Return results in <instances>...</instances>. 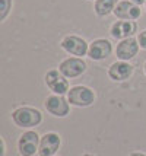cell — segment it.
<instances>
[{"label": "cell", "mask_w": 146, "mask_h": 156, "mask_svg": "<svg viewBox=\"0 0 146 156\" xmlns=\"http://www.w3.org/2000/svg\"><path fill=\"white\" fill-rule=\"evenodd\" d=\"M12 120L18 127L29 129V127L38 126L42 121V115L38 109L31 108V107H21L12 112Z\"/></svg>", "instance_id": "6da1fadb"}, {"label": "cell", "mask_w": 146, "mask_h": 156, "mask_svg": "<svg viewBox=\"0 0 146 156\" xmlns=\"http://www.w3.org/2000/svg\"><path fill=\"white\" fill-rule=\"evenodd\" d=\"M67 99H69L70 105L85 108V107H89L94 104L95 92L91 88H86V86H73L67 92Z\"/></svg>", "instance_id": "7a4b0ae2"}, {"label": "cell", "mask_w": 146, "mask_h": 156, "mask_svg": "<svg viewBox=\"0 0 146 156\" xmlns=\"http://www.w3.org/2000/svg\"><path fill=\"white\" fill-rule=\"evenodd\" d=\"M59 70L67 79H73V77H77V76H80L82 73H85L86 63H85V60L82 57H70V58L63 60L59 64Z\"/></svg>", "instance_id": "3957f363"}, {"label": "cell", "mask_w": 146, "mask_h": 156, "mask_svg": "<svg viewBox=\"0 0 146 156\" xmlns=\"http://www.w3.org/2000/svg\"><path fill=\"white\" fill-rule=\"evenodd\" d=\"M60 45L64 51H67L69 54L77 55V57H84V55L88 54L89 51V47H88V42L77 37V35H67L64 37L60 42Z\"/></svg>", "instance_id": "277c9868"}, {"label": "cell", "mask_w": 146, "mask_h": 156, "mask_svg": "<svg viewBox=\"0 0 146 156\" xmlns=\"http://www.w3.org/2000/svg\"><path fill=\"white\" fill-rule=\"evenodd\" d=\"M45 83L50 88L51 92H54L56 95H64L67 94L69 89V80L66 76L60 73V70H50L45 75Z\"/></svg>", "instance_id": "5b68a950"}, {"label": "cell", "mask_w": 146, "mask_h": 156, "mask_svg": "<svg viewBox=\"0 0 146 156\" xmlns=\"http://www.w3.org/2000/svg\"><path fill=\"white\" fill-rule=\"evenodd\" d=\"M70 102L63 95H50L45 99V109L54 117H66L70 111Z\"/></svg>", "instance_id": "8992f818"}, {"label": "cell", "mask_w": 146, "mask_h": 156, "mask_svg": "<svg viewBox=\"0 0 146 156\" xmlns=\"http://www.w3.org/2000/svg\"><path fill=\"white\" fill-rule=\"evenodd\" d=\"M40 136L35 131H27L23 133L18 142V149L22 156H32L40 149Z\"/></svg>", "instance_id": "52a82bcc"}, {"label": "cell", "mask_w": 146, "mask_h": 156, "mask_svg": "<svg viewBox=\"0 0 146 156\" xmlns=\"http://www.w3.org/2000/svg\"><path fill=\"white\" fill-rule=\"evenodd\" d=\"M112 13L120 20H134L140 18V6L133 3L132 0H123V2H118Z\"/></svg>", "instance_id": "ba28073f"}, {"label": "cell", "mask_w": 146, "mask_h": 156, "mask_svg": "<svg viewBox=\"0 0 146 156\" xmlns=\"http://www.w3.org/2000/svg\"><path fill=\"white\" fill-rule=\"evenodd\" d=\"M139 47H140L139 41L134 40L133 37H130V38L121 40V42L116 48V54L121 61L132 60L133 57H136L137 51H139Z\"/></svg>", "instance_id": "9c48e42d"}, {"label": "cell", "mask_w": 146, "mask_h": 156, "mask_svg": "<svg viewBox=\"0 0 146 156\" xmlns=\"http://www.w3.org/2000/svg\"><path fill=\"white\" fill-rule=\"evenodd\" d=\"M136 31H137V23L134 20H117L111 27L110 34L116 40H126L136 34Z\"/></svg>", "instance_id": "30bf717a"}, {"label": "cell", "mask_w": 146, "mask_h": 156, "mask_svg": "<svg viewBox=\"0 0 146 156\" xmlns=\"http://www.w3.org/2000/svg\"><path fill=\"white\" fill-rule=\"evenodd\" d=\"M112 51V45L108 40H104V38H99V40H95L92 44L89 45V51H88V55H89L92 60L95 61H101L107 58L108 55L111 54Z\"/></svg>", "instance_id": "8fae6325"}, {"label": "cell", "mask_w": 146, "mask_h": 156, "mask_svg": "<svg viewBox=\"0 0 146 156\" xmlns=\"http://www.w3.org/2000/svg\"><path fill=\"white\" fill-rule=\"evenodd\" d=\"M60 143H62V140H60L59 134H56V133H45L41 137L38 153H40V156H53L59 150Z\"/></svg>", "instance_id": "7c38bea8"}, {"label": "cell", "mask_w": 146, "mask_h": 156, "mask_svg": "<svg viewBox=\"0 0 146 156\" xmlns=\"http://www.w3.org/2000/svg\"><path fill=\"white\" fill-rule=\"evenodd\" d=\"M132 75H133V66L121 60L112 63L111 66H110V69H108V76L116 82L126 80Z\"/></svg>", "instance_id": "4fadbf2b"}, {"label": "cell", "mask_w": 146, "mask_h": 156, "mask_svg": "<svg viewBox=\"0 0 146 156\" xmlns=\"http://www.w3.org/2000/svg\"><path fill=\"white\" fill-rule=\"evenodd\" d=\"M118 5V0H95L94 10L98 16H107L114 12L116 6Z\"/></svg>", "instance_id": "5bb4252c"}, {"label": "cell", "mask_w": 146, "mask_h": 156, "mask_svg": "<svg viewBox=\"0 0 146 156\" xmlns=\"http://www.w3.org/2000/svg\"><path fill=\"white\" fill-rule=\"evenodd\" d=\"M12 9V0H0V20H5Z\"/></svg>", "instance_id": "9a60e30c"}, {"label": "cell", "mask_w": 146, "mask_h": 156, "mask_svg": "<svg viewBox=\"0 0 146 156\" xmlns=\"http://www.w3.org/2000/svg\"><path fill=\"white\" fill-rule=\"evenodd\" d=\"M137 41H139V45L143 50H146V29L145 31H142L139 34V37H137Z\"/></svg>", "instance_id": "2e32d148"}, {"label": "cell", "mask_w": 146, "mask_h": 156, "mask_svg": "<svg viewBox=\"0 0 146 156\" xmlns=\"http://www.w3.org/2000/svg\"><path fill=\"white\" fill-rule=\"evenodd\" d=\"M133 3H136L137 6H142V5H145L146 3V0H132Z\"/></svg>", "instance_id": "e0dca14e"}, {"label": "cell", "mask_w": 146, "mask_h": 156, "mask_svg": "<svg viewBox=\"0 0 146 156\" xmlns=\"http://www.w3.org/2000/svg\"><path fill=\"white\" fill-rule=\"evenodd\" d=\"M130 156H146L145 153H140V152H134V153H132Z\"/></svg>", "instance_id": "ac0fdd59"}, {"label": "cell", "mask_w": 146, "mask_h": 156, "mask_svg": "<svg viewBox=\"0 0 146 156\" xmlns=\"http://www.w3.org/2000/svg\"><path fill=\"white\" fill-rule=\"evenodd\" d=\"M84 156H94V155H91V153H85Z\"/></svg>", "instance_id": "d6986e66"}, {"label": "cell", "mask_w": 146, "mask_h": 156, "mask_svg": "<svg viewBox=\"0 0 146 156\" xmlns=\"http://www.w3.org/2000/svg\"><path fill=\"white\" fill-rule=\"evenodd\" d=\"M145 73H146V63H145Z\"/></svg>", "instance_id": "ffe728a7"}, {"label": "cell", "mask_w": 146, "mask_h": 156, "mask_svg": "<svg viewBox=\"0 0 146 156\" xmlns=\"http://www.w3.org/2000/svg\"><path fill=\"white\" fill-rule=\"evenodd\" d=\"M145 5H146V3H145Z\"/></svg>", "instance_id": "44dd1931"}]
</instances>
